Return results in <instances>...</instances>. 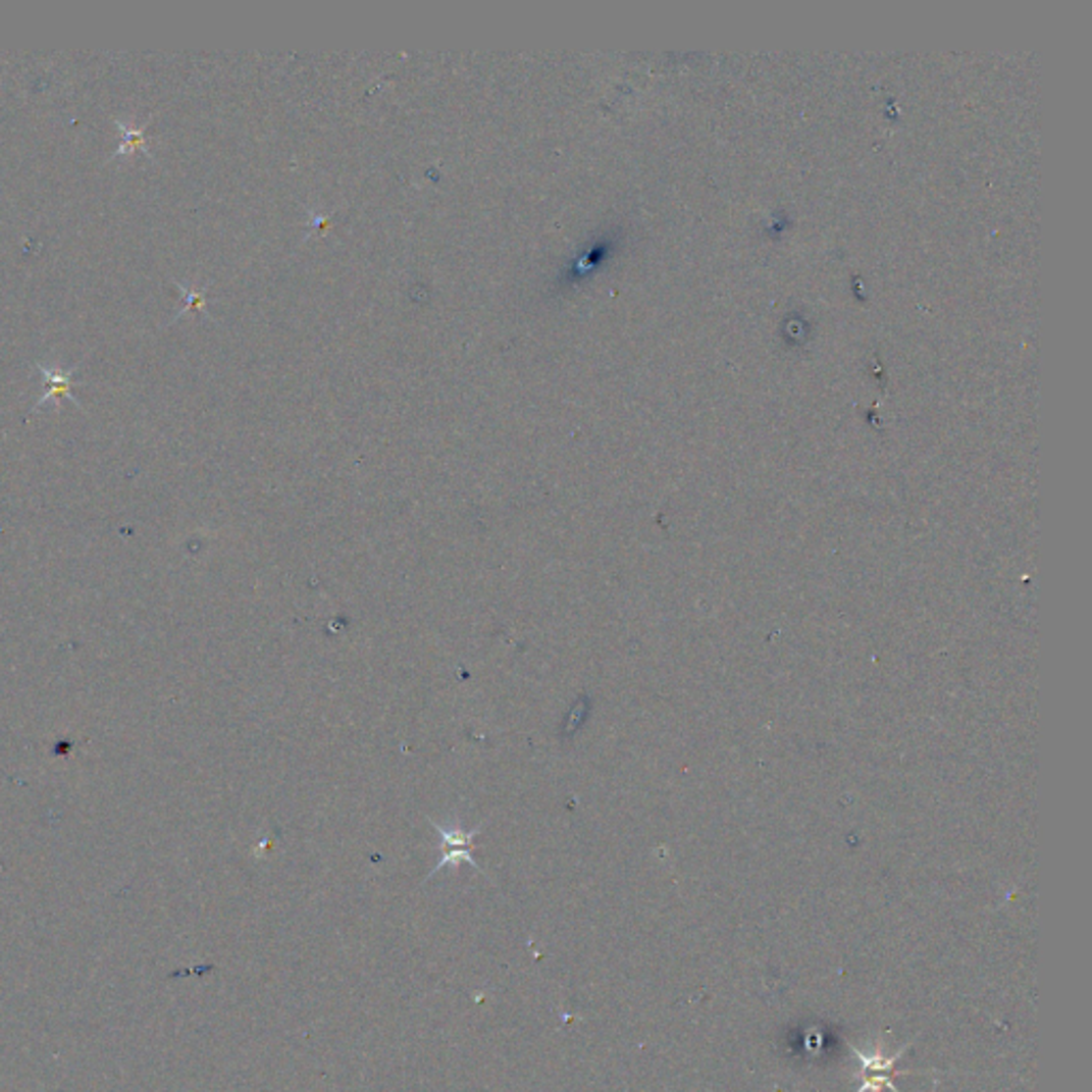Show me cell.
<instances>
[{
	"label": "cell",
	"mask_w": 1092,
	"mask_h": 1092,
	"mask_svg": "<svg viewBox=\"0 0 1092 1092\" xmlns=\"http://www.w3.org/2000/svg\"><path fill=\"white\" fill-rule=\"evenodd\" d=\"M146 124L148 122H126L124 118L115 120V126L120 128V146L115 150L113 158H122L133 152H148V137H146Z\"/></svg>",
	"instance_id": "cell-4"
},
{
	"label": "cell",
	"mask_w": 1092,
	"mask_h": 1092,
	"mask_svg": "<svg viewBox=\"0 0 1092 1092\" xmlns=\"http://www.w3.org/2000/svg\"><path fill=\"white\" fill-rule=\"evenodd\" d=\"M431 826L435 828V832L443 836V847H445V855L439 863L433 867V871L429 873V877H433L437 871H443L445 867H457L459 860H466V863H470L476 871L478 865L474 863L472 857V839L480 832V828H474L472 832H466L459 824L455 826H443V824H435L431 822Z\"/></svg>",
	"instance_id": "cell-2"
},
{
	"label": "cell",
	"mask_w": 1092,
	"mask_h": 1092,
	"mask_svg": "<svg viewBox=\"0 0 1092 1092\" xmlns=\"http://www.w3.org/2000/svg\"><path fill=\"white\" fill-rule=\"evenodd\" d=\"M847 1048L860 1060V1076H863V1086H860L855 1092H884L886 1088L890 1092H898V1088L894 1086V1078L914 1076V1072H898L896 1069L898 1060L912 1048V1041L904 1043L902 1048H898L896 1054L892 1056L884 1052V1045H881V1041L877 1043V1048L871 1054H865L863 1050L853 1048L851 1043H847Z\"/></svg>",
	"instance_id": "cell-1"
},
{
	"label": "cell",
	"mask_w": 1092,
	"mask_h": 1092,
	"mask_svg": "<svg viewBox=\"0 0 1092 1092\" xmlns=\"http://www.w3.org/2000/svg\"><path fill=\"white\" fill-rule=\"evenodd\" d=\"M39 369H41L43 380H45V393H43V398L39 400V406L45 404V402H50V400H58V398L75 402V398H73V369H62V367H56V365H41Z\"/></svg>",
	"instance_id": "cell-3"
}]
</instances>
